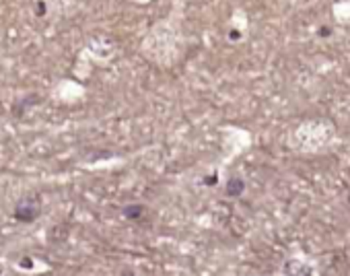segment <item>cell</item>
Instances as JSON below:
<instances>
[{
    "label": "cell",
    "instance_id": "1",
    "mask_svg": "<svg viewBox=\"0 0 350 276\" xmlns=\"http://www.w3.org/2000/svg\"><path fill=\"white\" fill-rule=\"evenodd\" d=\"M15 215H17V219H19V221H33V219H36V215H38V208L19 206Z\"/></svg>",
    "mask_w": 350,
    "mask_h": 276
},
{
    "label": "cell",
    "instance_id": "3",
    "mask_svg": "<svg viewBox=\"0 0 350 276\" xmlns=\"http://www.w3.org/2000/svg\"><path fill=\"white\" fill-rule=\"evenodd\" d=\"M124 215H126L128 219H138V217L142 215V206H140V204H136V206H128V208H124Z\"/></svg>",
    "mask_w": 350,
    "mask_h": 276
},
{
    "label": "cell",
    "instance_id": "2",
    "mask_svg": "<svg viewBox=\"0 0 350 276\" xmlns=\"http://www.w3.org/2000/svg\"><path fill=\"white\" fill-rule=\"evenodd\" d=\"M241 190H243V184L239 180H231L229 188H227V194L229 196H237V194H241Z\"/></svg>",
    "mask_w": 350,
    "mask_h": 276
}]
</instances>
